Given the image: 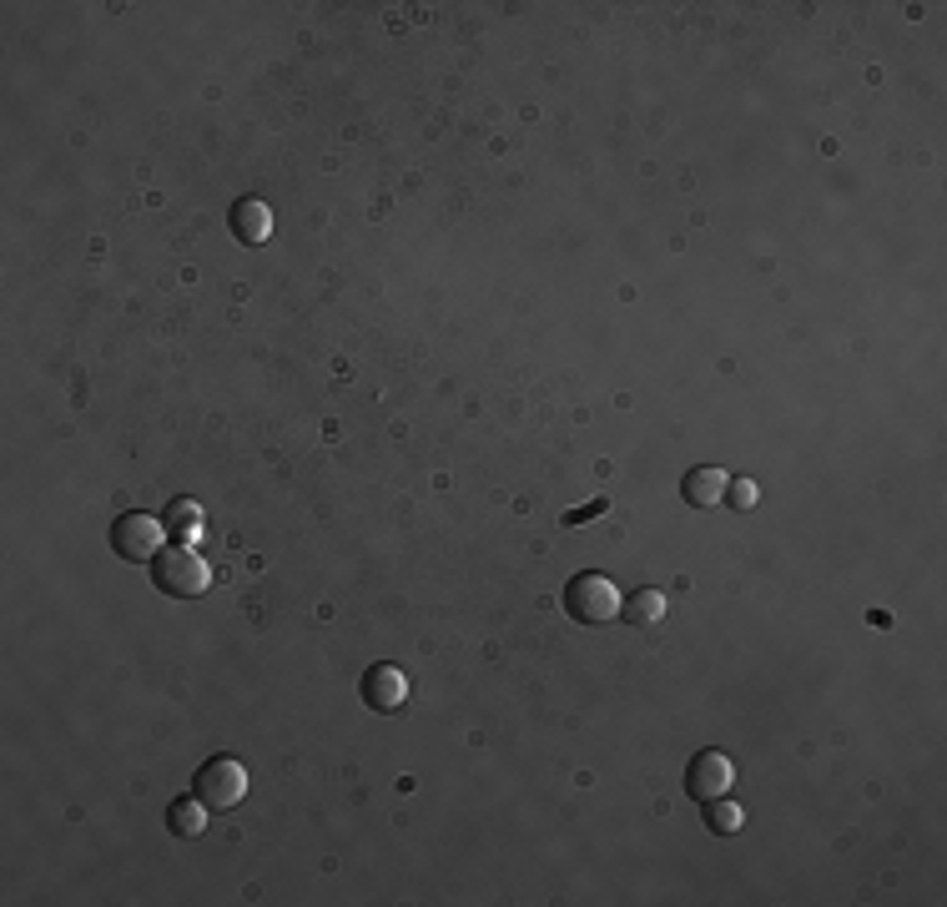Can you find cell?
<instances>
[{"label": "cell", "mask_w": 947, "mask_h": 907, "mask_svg": "<svg viewBox=\"0 0 947 907\" xmlns=\"http://www.w3.org/2000/svg\"><path fill=\"white\" fill-rule=\"evenodd\" d=\"M152 585L162 590V595L192 601V595H202V590L212 585V570L192 544H167V550L152 559Z\"/></svg>", "instance_id": "cell-1"}, {"label": "cell", "mask_w": 947, "mask_h": 907, "mask_svg": "<svg viewBox=\"0 0 947 907\" xmlns=\"http://www.w3.org/2000/svg\"><path fill=\"white\" fill-rule=\"evenodd\" d=\"M565 615H570V620H580V626H605V620H615V615H620V590H615L605 575H595V570L574 575L570 585H565Z\"/></svg>", "instance_id": "cell-2"}, {"label": "cell", "mask_w": 947, "mask_h": 907, "mask_svg": "<svg viewBox=\"0 0 947 907\" xmlns=\"http://www.w3.org/2000/svg\"><path fill=\"white\" fill-rule=\"evenodd\" d=\"M112 550L122 559H131V565H152L162 550H167V525L152 515H122L112 525Z\"/></svg>", "instance_id": "cell-3"}, {"label": "cell", "mask_w": 947, "mask_h": 907, "mask_svg": "<svg viewBox=\"0 0 947 907\" xmlns=\"http://www.w3.org/2000/svg\"><path fill=\"white\" fill-rule=\"evenodd\" d=\"M197 796L207 802V807L227 811L242 802V792H248V771H242V761H232V756H212V761H202V771H197Z\"/></svg>", "instance_id": "cell-4"}, {"label": "cell", "mask_w": 947, "mask_h": 907, "mask_svg": "<svg viewBox=\"0 0 947 907\" xmlns=\"http://www.w3.org/2000/svg\"><path fill=\"white\" fill-rule=\"evenodd\" d=\"M731 782H736V767H731V756L725 752H696V761L685 767V792L696 796V802H716V796L731 792Z\"/></svg>", "instance_id": "cell-5"}, {"label": "cell", "mask_w": 947, "mask_h": 907, "mask_svg": "<svg viewBox=\"0 0 947 907\" xmlns=\"http://www.w3.org/2000/svg\"><path fill=\"white\" fill-rule=\"evenodd\" d=\"M363 701H368V711H399L408 701V681L404 670L393 666H374L368 676H363Z\"/></svg>", "instance_id": "cell-6"}, {"label": "cell", "mask_w": 947, "mask_h": 907, "mask_svg": "<svg viewBox=\"0 0 947 907\" xmlns=\"http://www.w3.org/2000/svg\"><path fill=\"white\" fill-rule=\"evenodd\" d=\"M725 484H731V479H725L721 469H691V475L681 479V500L691 504V509H716V504L725 500Z\"/></svg>", "instance_id": "cell-7"}, {"label": "cell", "mask_w": 947, "mask_h": 907, "mask_svg": "<svg viewBox=\"0 0 947 907\" xmlns=\"http://www.w3.org/2000/svg\"><path fill=\"white\" fill-rule=\"evenodd\" d=\"M167 827L177 837H197V832L207 827V802H202V796H177L167 807Z\"/></svg>", "instance_id": "cell-8"}, {"label": "cell", "mask_w": 947, "mask_h": 907, "mask_svg": "<svg viewBox=\"0 0 947 907\" xmlns=\"http://www.w3.org/2000/svg\"><path fill=\"white\" fill-rule=\"evenodd\" d=\"M232 232L242 242H263L267 232H273V212L263 207V202H237L232 212Z\"/></svg>", "instance_id": "cell-9"}, {"label": "cell", "mask_w": 947, "mask_h": 907, "mask_svg": "<svg viewBox=\"0 0 947 907\" xmlns=\"http://www.w3.org/2000/svg\"><path fill=\"white\" fill-rule=\"evenodd\" d=\"M700 807H706V827H710V832H721V837L741 832V822H746V811H741L736 802H725V796H716V802H700Z\"/></svg>", "instance_id": "cell-10"}, {"label": "cell", "mask_w": 947, "mask_h": 907, "mask_svg": "<svg viewBox=\"0 0 947 907\" xmlns=\"http://www.w3.org/2000/svg\"><path fill=\"white\" fill-rule=\"evenodd\" d=\"M660 615H666V595H660V590H641V595L630 601L626 620H630V626H655Z\"/></svg>", "instance_id": "cell-11"}, {"label": "cell", "mask_w": 947, "mask_h": 907, "mask_svg": "<svg viewBox=\"0 0 947 907\" xmlns=\"http://www.w3.org/2000/svg\"><path fill=\"white\" fill-rule=\"evenodd\" d=\"M756 500H761V494H756V484H746V479L725 484V504H731V509H756Z\"/></svg>", "instance_id": "cell-12"}, {"label": "cell", "mask_w": 947, "mask_h": 907, "mask_svg": "<svg viewBox=\"0 0 947 907\" xmlns=\"http://www.w3.org/2000/svg\"><path fill=\"white\" fill-rule=\"evenodd\" d=\"M605 509H610V500H590V504H580V509H570V515H565V525H585V519H599Z\"/></svg>", "instance_id": "cell-13"}, {"label": "cell", "mask_w": 947, "mask_h": 907, "mask_svg": "<svg viewBox=\"0 0 947 907\" xmlns=\"http://www.w3.org/2000/svg\"><path fill=\"white\" fill-rule=\"evenodd\" d=\"M197 519H202V515H197V504H177L167 525H177V530H187V525H192V530H197Z\"/></svg>", "instance_id": "cell-14"}]
</instances>
